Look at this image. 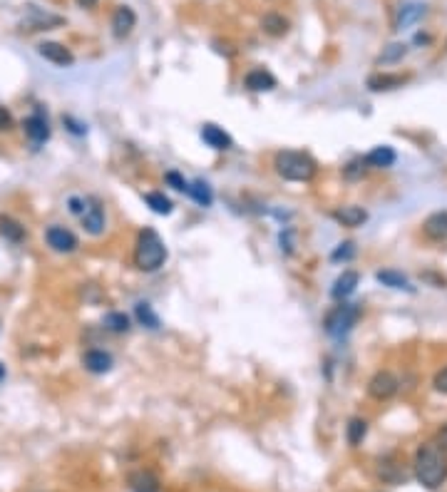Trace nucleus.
Instances as JSON below:
<instances>
[{
    "label": "nucleus",
    "instance_id": "7c9ffc66",
    "mask_svg": "<svg viewBox=\"0 0 447 492\" xmlns=\"http://www.w3.org/2000/svg\"><path fill=\"white\" fill-rule=\"evenodd\" d=\"M355 256V244L353 241H343L335 246V251L330 254V261H335V264H340V261H350Z\"/></svg>",
    "mask_w": 447,
    "mask_h": 492
},
{
    "label": "nucleus",
    "instance_id": "e433bc0d",
    "mask_svg": "<svg viewBox=\"0 0 447 492\" xmlns=\"http://www.w3.org/2000/svg\"><path fill=\"white\" fill-rule=\"evenodd\" d=\"M70 212H72V214H78V217H83V212H85V199L72 197V199H70Z\"/></svg>",
    "mask_w": 447,
    "mask_h": 492
},
{
    "label": "nucleus",
    "instance_id": "2eb2a0df",
    "mask_svg": "<svg viewBox=\"0 0 447 492\" xmlns=\"http://www.w3.org/2000/svg\"><path fill=\"white\" fill-rule=\"evenodd\" d=\"M23 127H25V135L30 137L35 145H42V142L50 137V125H47V119L42 117L40 112L30 114V117L23 122Z\"/></svg>",
    "mask_w": 447,
    "mask_h": 492
},
{
    "label": "nucleus",
    "instance_id": "bb28decb",
    "mask_svg": "<svg viewBox=\"0 0 447 492\" xmlns=\"http://www.w3.org/2000/svg\"><path fill=\"white\" fill-rule=\"evenodd\" d=\"M189 194L196 204H201V207H211V202H214V192H211V187L206 181H194V184H189Z\"/></svg>",
    "mask_w": 447,
    "mask_h": 492
},
{
    "label": "nucleus",
    "instance_id": "a19ab883",
    "mask_svg": "<svg viewBox=\"0 0 447 492\" xmlns=\"http://www.w3.org/2000/svg\"><path fill=\"white\" fill-rule=\"evenodd\" d=\"M6 378V366H3V363H0V380Z\"/></svg>",
    "mask_w": 447,
    "mask_h": 492
},
{
    "label": "nucleus",
    "instance_id": "9b49d317",
    "mask_svg": "<svg viewBox=\"0 0 447 492\" xmlns=\"http://www.w3.org/2000/svg\"><path fill=\"white\" fill-rule=\"evenodd\" d=\"M425 13H427L425 3H417V0L403 3L400 11H398V18H395V30H407V28H412L417 20H422Z\"/></svg>",
    "mask_w": 447,
    "mask_h": 492
},
{
    "label": "nucleus",
    "instance_id": "20e7f679",
    "mask_svg": "<svg viewBox=\"0 0 447 492\" xmlns=\"http://www.w3.org/2000/svg\"><path fill=\"white\" fill-rule=\"evenodd\" d=\"M358 318H360L358 306H355V304H340V306H335L333 311H328L323 326L333 338H343L345 333L355 326V321H358Z\"/></svg>",
    "mask_w": 447,
    "mask_h": 492
},
{
    "label": "nucleus",
    "instance_id": "f8f14e48",
    "mask_svg": "<svg viewBox=\"0 0 447 492\" xmlns=\"http://www.w3.org/2000/svg\"><path fill=\"white\" fill-rule=\"evenodd\" d=\"M333 219L338 224H343V227L348 229H355V227H363L365 222H368V212H365L363 207H355V204H348V207H340L333 212Z\"/></svg>",
    "mask_w": 447,
    "mask_h": 492
},
{
    "label": "nucleus",
    "instance_id": "423d86ee",
    "mask_svg": "<svg viewBox=\"0 0 447 492\" xmlns=\"http://www.w3.org/2000/svg\"><path fill=\"white\" fill-rule=\"evenodd\" d=\"M398 388H400V383H398V378L391 371H378V373L368 380V393H370V398H376V400H391L393 395L398 393Z\"/></svg>",
    "mask_w": 447,
    "mask_h": 492
},
{
    "label": "nucleus",
    "instance_id": "4c0bfd02",
    "mask_svg": "<svg viewBox=\"0 0 447 492\" xmlns=\"http://www.w3.org/2000/svg\"><path fill=\"white\" fill-rule=\"evenodd\" d=\"M281 249L286 251V254H291V251H293V246H291V232L281 234Z\"/></svg>",
    "mask_w": 447,
    "mask_h": 492
},
{
    "label": "nucleus",
    "instance_id": "f03ea898",
    "mask_svg": "<svg viewBox=\"0 0 447 492\" xmlns=\"http://www.w3.org/2000/svg\"><path fill=\"white\" fill-rule=\"evenodd\" d=\"M167 261V246L162 236L155 229H142L137 236V246H134V264L139 271H157Z\"/></svg>",
    "mask_w": 447,
    "mask_h": 492
},
{
    "label": "nucleus",
    "instance_id": "1a4fd4ad",
    "mask_svg": "<svg viewBox=\"0 0 447 492\" xmlns=\"http://www.w3.org/2000/svg\"><path fill=\"white\" fill-rule=\"evenodd\" d=\"M37 55L45 57L47 63L60 65V68H70V65L75 63V55H72L62 42H52V40L40 42V45H37Z\"/></svg>",
    "mask_w": 447,
    "mask_h": 492
},
{
    "label": "nucleus",
    "instance_id": "a211bd4d",
    "mask_svg": "<svg viewBox=\"0 0 447 492\" xmlns=\"http://www.w3.org/2000/svg\"><path fill=\"white\" fill-rule=\"evenodd\" d=\"M244 83H246V88L254 90V92H268V90L276 88V78H273V75L268 73V70H263V68L246 73Z\"/></svg>",
    "mask_w": 447,
    "mask_h": 492
},
{
    "label": "nucleus",
    "instance_id": "c85d7f7f",
    "mask_svg": "<svg viewBox=\"0 0 447 492\" xmlns=\"http://www.w3.org/2000/svg\"><path fill=\"white\" fill-rule=\"evenodd\" d=\"M105 328L112 333H127L129 331V318L119 311H112L105 316Z\"/></svg>",
    "mask_w": 447,
    "mask_h": 492
},
{
    "label": "nucleus",
    "instance_id": "a878e982",
    "mask_svg": "<svg viewBox=\"0 0 447 492\" xmlns=\"http://www.w3.org/2000/svg\"><path fill=\"white\" fill-rule=\"evenodd\" d=\"M376 279L381 281L383 286H391V289H400V291H412V286H410V281L405 279L403 274H398V271H378L376 274Z\"/></svg>",
    "mask_w": 447,
    "mask_h": 492
},
{
    "label": "nucleus",
    "instance_id": "6e6552de",
    "mask_svg": "<svg viewBox=\"0 0 447 492\" xmlns=\"http://www.w3.org/2000/svg\"><path fill=\"white\" fill-rule=\"evenodd\" d=\"M83 227L88 234H93V236H100V234H105V209L102 204H100V199H85V212H83Z\"/></svg>",
    "mask_w": 447,
    "mask_h": 492
},
{
    "label": "nucleus",
    "instance_id": "7ed1b4c3",
    "mask_svg": "<svg viewBox=\"0 0 447 492\" xmlns=\"http://www.w3.org/2000/svg\"><path fill=\"white\" fill-rule=\"evenodd\" d=\"M273 167H276L278 176H283L286 181H311L318 172V164L311 155L306 152H278L276 160H273Z\"/></svg>",
    "mask_w": 447,
    "mask_h": 492
},
{
    "label": "nucleus",
    "instance_id": "39448f33",
    "mask_svg": "<svg viewBox=\"0 0 447 492\" xmlns=\"http://www.w3.org/2000/svg\"><path fill=\"white\" fill-rule=\"evenodd\" d=\"M65 23V18L52 16V13H45L40 8L30 6L28 8V16L20 20V30L35 32V30H52V28H60Z\"/></svg>",
    "mask_w": 447,
    "mask_h": 492
},
{
    "label": "nucleus",
    "instance_id": "aec40b11",
    "mask_svg": "<svg viewBox=\"0 0 447 492\" xmlns=\"http://www.w3.org/2000/svg\"><path fill=\"white\" fill-rule=\"evenodd\" d=\"M395 160H398L395 150H393V147H388V145L373 147V150L365 155V164H368V167H378V169L393 167V164H395Z\"/></svg>",
    "mask_w": 447,
    "mask_h": 492
},
{
    "label": "nucleus",
    "instance_id": "f704fd0d",
    "mask_svg": "<svg viewBox=\"0 0 447 492\" xmlns=\"http://www.w3.org/2000/svg\"><path fill=\"white\" fill-rule=\"evenodd\" d=\"M62 122H65V125H70V132H75V135H85V132H88V127H85L83 122H78V119L62 117Z\"/></svg>",
    "mask_w": 447,
    "mask_h": 492
},
{
    "label": "nucleus",
    "instance_id": "2f4dec72",
    "mask_svg": "<svg viewBox=\"0 0 447 492\" xmlns=\"http://www.w3.org/2000/svg\"><path fill=\"white\" fill-rule=\"evenodd\" d=\"M365 169H368L365 160H355V162H350V164L345 167L343 174H345V179H360V176L365 174Z\"/></svg>",
    "mask_w": 447,
    "mask_h": 492
},
{
    "label": "nucleus",
    "instance_id": "393cba45",
    "mask_svg": "<svg viewBox=\"0 0 447 492\" xmlns=\"http://www.w3.org/2000/svg\"><path fill=\"white\" fill-rule=\"evenodd\" d=\"M134 316H137V321L142 323V326H147L149 331H157V328H160V316H157V313L152 311V306L144 304V301H139V304L134 306Z\"/></svg>",
    "mask_w": 447,
    "mask_h": 492
},
{
    "label": "nucleus",
    "instance_id": "c9c22d12",
    "mask_svg": "<svg viewBox=\"0 0 447 492\" xmlns=\"http://www.w3.org/2000/svg\"><path fill=\"white\" fill-rule=\"evenodd\" d=\"M13 127V114L6 107H0V130H11Z\"/></svg>",
    "mask_w": 447,
    "mask_h": 492
},
{
    "label": "nucleus",
    "instance_id": "c756f323",
    "mask_svg": "<svg viewBox=\"0 0 447 492\" xmlns=\"http://www.w3.org/2000/svg\"><path fill=\"white\" fill-rule=\"evenodd\" d=\"M407 52V45H403V42H393V45H388L386 50H383V55L378 57V63L381 65H391V63H398V60H403Z\"/></svg>",
    "mask_w": 447,
    "mask_h": 492
},
{
    "label": "nucleus",
    "instance_id": "9d476101",
    "mask_svg": "<svg viewBox=\"0 0 447 492\" xmlns=\"http://www.w3.org/2000/svg\"><path fill=\"white\" fill-rule=\"evenodd\" d=\"M134 25H137V13L129 6H119L117 11L112 13V35L117 37V40H124V37L134 30Z\"/></svg>",
    "mask_w": 447,
    "mask_h": 492
},
{
    "label": "nucleus",
    "instance_id": "cd10ccee",
    "mask_svg": "<svg viewBox=\"0 0 447 492\" xmlns=\"http://www.w3.org/2000/svg\"><path fill=\"white\" fill-rule=\"evenodd\" d=\"M129 485L137 487L139 492H152L160 482H157V477L152 472H132L129 475Z\"/></svg>",
    "mask_w": 447,
    "mask_h": 492
},
{
    "label": "nucleus",
    "instance_id": "72a5a7b5",
    "mask_svg": "<svg viewBox=\"0 0 447 492\" xmlns=\"http://www.w3.org/2000/svg\"><path fill=\"white\" fill-rule=\"evenodd\" d=\"M432 385H435L437 393H445L447 395V366L437 371L435 378H432Z\"/></svg>",
    "mask_w": 447,
    "mask_h": 492
},
{
    "label": "nucleus",
    "instance_id": "0eeeda50",
    "mask_svg": "<svg viewBox=\"0 0 447 492\" xmlns=\"http://www.w3.org/2000/svg\"><path fill=\"white\" fill-rule=\"evenodd\" d=\"M45 239H47V246L52 251H57V254H72L80 246L78 236L65 227H50L45 232Z\"/></svg>",
    "mask_w": 447,
    "mask_h": 492
},
{
    "label": "nucleus",
    "instance_id": "4be33fe9",
    "mask_svg": "<svg viewBox=\"0 0 447 492\" xmlns=\"http://www.w3.org/2000/svg\"><path fill=\"white\" fill-rule=\"evenodd\" d=\"M0 236H6L8 241L18 244L25 239V227L20 222H16L13 217H0Z\"/></svg>",
    "mask_w": 447,
    "mask_h": 492
},
{
    "label": "nucleus",
    "instance_id": "473e14b6",
    "mask_svg": "<svg viewBox=\"0 0 447 492\" xmlns=\"http://www.w3.org/2000/svg\"><path fill=\"white\" fill-rule=\"evenodd\" d=\"M165 179L172 189H177V192H189V184H186V179L179 174V172H167Z\"/></svg>",
    "mask_w": 447,
    "mask_h": 492
},
{
    "label": "nucleus",
    "instance_id": "5701e85b",
    "mask_svg": "<svg viewBox=\"0 0 447 492\" xmlns=\"http://www.w3.org/2000/svg\"><path fill=\"white\" fill-rule=\"evenodd\" d=\"M365 436H368V423H365L363 418H353L348 423V428H345V440H348L350 448H358L360 443L365 440Z\"/></svg>",
    "mask_w": 447,
    "mask_h": 492
},
{
    "label": "nucleus",
    "instance_id": "b1692460",
    "mask_svg": "<svg viewBox=\"0 0 447 492\" xmlns=\"http://www.w3.org/2000/svg\"><path fill=\"white\" fill-rule=\"evenodd\" d=\"M144 202H147V207L152 209V212H155V214H162V217L172 214V209H174L172 199L165 197L162 192H149V194H144Z\"/></svg>",
    "mask_w": 447,
    "mask_h": 492
},
{
    "label": "nucleus",
    "instance_id": "6ab92c4d",
    "mask_svg": "<svg viewBox=\"0 0 447 492\" xmlns=\"http://www.w3.org/2000/svg\"><path fill=\"white\" fill-rule=\"evenodd\" d=\"M261 30L271 37H283L291 30V20L283 18L281 13H266V16L261 18Z\"/></svg>",
    "mask_w": 447,
    "mask_h": 492
},
{
    "label": "nucleus",
    "instance_id": "ea45409f",
    "mask_svg": "<svg viewBox=\"0 0 447 492\" xmlns=\"http://www.w3.org/2000/svg\"><path fill=\"white\" fill-rule=\"evenodd\" d=\"M97 0H78V6H83V8H93Z\"/></svg>",
    "mask_w": 447,
    "mask_h": 492
},
{
    "label": "nucleus",
    "instance_id": "58836bf2",
    "mask_svg": "<svg viewBox=\"0 0 447 492\" xmlns=\"http://www.w3.org/2000/svg\"><path fill=\"white\" fill-rule=\"evenodd\" d=\"M437 445H442L447 450V425H442V430L437 433Z\"/></svg>",
    "mask_w": 447,
    "mask_h": 492
},
{
    "label": "nucleus",
    "instance_id": "4468645a",
    "mask_svg": "<svg viewBox=\"0 0 447 492\" xmlns=\"http://www.w3.org/2000/svg\"><path fill=\"white\" fill-rule=\"evenodd\" d=\"M201 140H204L209 147H214V150H219V152H227V150H232V147H234L232 137L221 130V127L211 125V122L201 127Z\"/></svg>",
    "mask_w": 447,
    "mask_h": 492
},
{
    "label": "nucleus",
    "instance_id": "ddd939ff",
    "mask_svg": "<svg viewBox=\"0 0 447 492\" xmlns=\"http://www.w3.org/2000/svg\"><path fill=\"white\" fill-rule=\"evenodd\" d=\"M422 232H425V236L432 239V241H442V239H447V209L430 214V217L422 222Z\"/></svg>",
    "mask_w": 447,
    "mask_h": 492
},
{
    "label": "nucleus",
    "instance_id": "f257e3e1",
    "mask_svg": "<svg viewBox=\"0 0 447 492\" xmlns=\"http://www.w3.org/2000/svg\"><path fill=\"white\" fill-rule=\"evenodd\" d=\"M415 477L422 487L427 490H437L442 482L447 480V452L437 443H425L417 448L415 452Z\"/></svg>",
    "mask_w": 447,
    "mask_h": 492
},
{
    "label": "nucleus",
    "instance_id": "412c9836",
    "mask_svg": "<svg viewBox=\"0 0 447 492\" xmlns=\"http://www.w3.org/2000/svg\"><path fill=\"white\" fill-rule=\"evenodd\" d=\"M403 83H407L405 75H370L368 78V88L373 90V92H383V90H395L400 88Z\"/></svg>",
    "mask_w": 447,
    "mask_h": 492
},
{
    "label": "nucleus",
    "instance_id": "f3484780",
    "mask_svg": "<svg viewBox=\"0 0 447 492\" xmlns=\"http://www.w3.org/2000/svg\"><path fill=\"white\" fill-rule=\"evenodd\" d=\"M358 281H360L358 271H343V274H340L338 279H335L333 289H330V296H333L335 301H345V299H348V296L355 291Z\"/></svg>",
    "mask_w": 447,
    "mask_h": 492
},
{
    "label": "nucleus",
    "instance_id": "dca6fc26",
    "mask_svg": "<svg viewBox=\"0 0 447 492\" xmlns=\"http://www.w3.org/2000/svg\"><path fill=\"white\" fill-rule=\"evenodd\" d=\"M83 366L88 368L90 373H107L109 368H112V356H109L107 351H100V348H93V351H88L83 356Z\"/></svg>",
    "mask_w": 447,
    "mask_h": 492
}]
</instances>
